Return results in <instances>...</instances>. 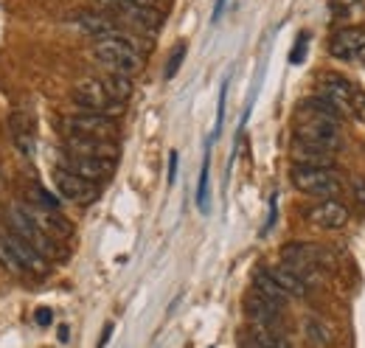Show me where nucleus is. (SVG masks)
Returning <instances> with one entry per match:
<instances>
[{"label":"nucleus","instance_id":"obj_1","mask_svg":"<svg viewBox=\"0 0 365 348\" xmlns=\"http://www.w3.org/2000/svg\"><path fill=\"white\" fill-rule=\"evenodd\" d=\"M93 59L98 65L107 68V73H124V76H135L143 68V51L138 40L118 34V37H107V40H96L93 43Z\"/></svg>","mask_w":365,"mask_h":348},{"label":"nucleus","instance_id":"obj_2","mask_svg":"<svg viewBox=\"0 0 365 348\" xmlns=\"http://www.w3.org/2000/svg\"><path fill=\"white\" fill-rule=\"evenodd\" d=\"M289 180L307 197L337 200L343 194V177L334 172V166H292Z\"/></svg>","mask_w":365,"mask_h":348},{"label":"nucleus","instance_id":"obj_3","mask_svg":"<svg viewBox=\"0 0 365 348\" xmlns=\"http://www.w3.org/2000/svg\"><path fill=\"white\" fill-rule=\"evenodd\" d=\"M59 135H82V138H98V140H115L118 143V118L110 116H98L88 110H71L59 118Z\"/></svg>","mask_w":365,"mask_h":348},{"label":"nucleus","instance_id":"obj_4","mask_svg":"<svg viewBox=\"0 0 365 348\" xmlns=\"http://www.w3.org/2000/svg\"><path fill=\"white\" fill-rule=\"evenodd\" d=\"M73 107L76 110H88V113H98V116H110V118H121L127 113V104L113 98L110 90L101 85L98 76L82 79L73 87Z\"/></svg>","mask_w":365,"mask_h":348},{"label":"nucleus","instance_id":"obj_5","mask_svg":"<svg viewBox=\"0 0 365 348\" xmlns=\"http://www.w3.org/2000/svg\"><path fill=\"white\" fill-rule=\"evenodd\" d=\"M0 247L14 259V264L20 267V270H29V272H34V275H46L48 270H51V261L31 245V242H26L23 236H17L14 230L9 233H3L0 236Z\"/></svg>","mask_w":365,"mask_h":348},{"label":"nucleus","instance_id":"obj_6","mask_svg":"<svg viewBox=\"0 0 365 348\" xmlns=\"http://www.w3.org/2000/svg\"><path fill=\"white\" fill-rule=\"evenodd\" d=\"M51 177H53V185H56L59 197L68 200V203L91 205V203H96V197H98V185H96V183L79 177V174L68 172V169H62V166H56Z\"/></svg>","mask_w":365,"mask_h":348},{"label":"nucleus","instance_id":"obj_7","mask_svg":"<svg viewBox=\"0 0 365 348\" xmlns=\"http://www.w3.org/2000/svg\"><path fill=\"white\" fill-rule=\"evenodd\" d=\"M295 138L309 140V143H318V146H326L331 152H340L343 149V130H340V124L320 121V118H304V116H298Z\"/></svg>","mask_w":365,"mask_h":348},{"label":"nucleus","instance_id":"obj_8","mask_svg":"<svg viewBox=\"0 0 365 348\" xmlns=\"http://www.w3.org/2000/svg\"><path fill=\"white\" fill-rule=\"evenodd\" d=\"M17 208L31 219L43 233H48L51 239H56V242H68V239H73V225L62 217L59 211H48V208L34 205V203H17Z\"/></svg>","mask_w":365,"mask_h":348},{"label":"nucleus","instance_id":"obj_9","mask_svg":"<svg viewBox=\"0 0 365 348\" xmlns=\"http://www.w3.org/2000/svg\"><path fill=\"white\" fill-rule=\"evenodd\" d=\"M62 169L79 174L91 183H104L110 180L113 172H115V160H107V158H85V155H71V152H62V160H59Z\"/></svg>","mask_w":365,"mask_h":348},{"label":"nucleus","instance_id":"obj_10","mask_svg":"<svg viewBox=\"0 0 365 348\" xmlns=\"http://www.w3.org/2000/svg\"><path fill=\"white\" fill-rule=\"evenodd\" d=\"M304 219L309 225L320 227V230H343L349 225L351 214H349V208L340 200H320V203L309 205L304 211Z\"/></svg>","mask_w":365,"mask_h":348},{"label":"nucleus","instance_id":"obj_11","mask_svg":"<svg viewBox=\"0 0 365 348\" xmlns=\"http://www.w3.org/2000/svg\"><path fill=\"white\" fill-rule=\"evenodd\" d=\"M281 259H304L312 267H318L320 272H331L337 267V259L329 247L323 245H312V242H289L281 247Z\"/></svg>","mask_w":365,"mask_h":348},{"label":"nucleus","instance_id":"obj_12","mask_svg":"<svg viewBox=\"0 0 365 348\" xmlns=\"http://www.w3.org/2000/svg\"><path fill=\"white\" fill-rule=\"evenodd\" d=\"M62 152L85 155V158H107L118 160V143L115 140H98V138H82V135H62Z\"/></svg>","mask_w":365,"mask_h":348},{"label":"nucleus","instance_id":"obj_13","mask_svg":"<svg viewBox=\"0 0 365 348\" xmlns=\"http://www.w3.org/2000/svg\"><path fill=\"white\" fill-rule=\"evenodd\" d=\"M73 23H76V29L82 31V34H88L93 40H107V37H118V34H124V29H121V23L115 20V17H110V14H104V11H79L76 17H73Z\"/></svg>","mask_w":365,"mask_h":348},{"label":"nucleus","instance_id":"obj_14","mask_svg":"<svg viewBox=\"0 0 365 348\" xmlns=\"http://www.w3.org/2000/svg\"><path fill=\"white\" fill-rule=\"evenodd\" d=\"M318 93L320 96H326L329 101H334L346 116L351 113V101H354V93H357V87L351 85L346 76H340V73H323L318 79Z\"/></svg>","mask_w":365,"mask_h":348},{"label":"nucleus","instance_id":"obj_15","mask_svg":"<svg viewBox=\"0 0 365 348\" xmlns=\"http://www.w3.org/2000/svg\"><path fill=\"white\" fill-rule=\"evenodd\" d=\"M281 309H284V306L273 304L270 298L259 295L256 290H250V292L245 295V317H247L253 326H267V329H273L275 323L281 320Z\"/></svg>","mask_w":365,"mask_h":348},{"label":"nucleus","instance_id":"obj_16","mask_svg":"<svg viewBox=\"0 0 365 348\" xmlns=\"http://www.w3.org/2000/svg\"><path fill=\"white\" fill-rule=\"evenodd\" d=\"M334 155L337 152L318 146V143H309V140H301V138H295L289 146L292 166H334Z\"/></svg>","mask_w":365,"mask_h":348},{"label":"nucleus","instance_id":"obj_17","mask_svg":"<svg viewBox=\"0 0 365 348\" xmlns=\"http://www.w3.org/2000/svg\"><path fill=\"white\" fill-rule=\"evenodd\" d=\"M329 53L334 59H363L365 29H343L329 40Z\"/></svg>","mask_w":365,"mask_h":348},{"label":"nucleus","instance_id":"obj_18","mask_svg":"<svg viewBox=\"0 0 365 348\" xmlns=\"http://www.w3.org/2000/svg\"><path fill=\"white\" fill-rule=\"evenodd\" d=\"M298 116H304V118H320V121H331V124H343V118H346V113H343L334 101H329L326 96H320V93L301 101Z\"/></svg>","mask_w":365,"mask_h":348},{"label":"nucleus","instance_id":"obj_19","mask_svg":"<svg viewBox=\"0 0 365 348\" xmlns=\"http://www.w3.org/2000/svg\"><path fill=\"white\" fill-rule=\"evenodd\" d=\"M270 270V275H273V281L287 292V298H307L309 295V287H307V281L304 278H298L287 264H278V267H267Z\"/></svg>","mask_w":365,"mask_h":348},{"label":"nucleus","instance_id":"obj_20","mask_svg":"<svg viewBox=\"0 0 365 348\" xmlns=\"http://www.w3.org/2000/svg\"><path fill=\"white\" fill-rule=\"evenodd\" d=\"M253 290L259 292V295H264V298H270L273 304L284 306L289 298H287V292L278 287L273 281V275H270V270L267 267H256L253 270Z\"/></svg>","mask_w":365,"mask_h":348},{"label":"nucleus","instance_id":"obj_21","mask_svg":"<svg viewBox=\"0 0 365 348\" xmlns=\"http://www.w3.org/2000/svg\"><path fill=\"white\" fill-rule=\"evenodd\" d=\"M9 127H11V138L20 149V155H31L34 152V135H31V124L23 121V113H14L9 118Z\"/></svg>","mask_w":365,"mask_h":348},{"label":"nucleus","instance_id":"obj_22","mask_svg":"<svg viewBox=\"0 0 365 348\" xmlns=\"http://www.w3.org/2000/svg\"><path fill=\"white\" fill-rule=\"evenodd\" d=\"M101 79V85L110 90V96L113 98H118V101H124L127 104V98L133 96V76H124V73H104V76H98Z\"/></svg>","mask_w":365,"mask_h":348},{"label":"nucleus","instance_id":"obj_23","mask_svg":"<svg viewBox=\"0 0 365 348\" xmlns=\"http://www.w3.org/2000/svg\"><path fill=\"white\" fill-rule=\"evenodd\" d=\"M208 174H211V146L205 149L202 169H200V183H197V208L208 211Z\"/></svg>","mask_w":365,"mask_h":348},{"label":"nucleus","instance_id":"obj_24","mask_svg":"<svg viewBox=\"0 0 365 348\" xmlns=\"http://www.w3.org/2000/svg\"><path fill=\"white\" fill-rule=\"evenodd\" d=\"M307 337H312L318 346H329L331 343V332L326 323H320L318 317H309L307 320Z\"/></svg>","mask_w":365,"mask_h":348},{"label":"nucleus","instance_id":"obj_25","mask_svg":"<svg viewBox=\"0 0 365 348\" xmlns=\"http://www.w3.org/2000/svg\"><path fill=\"white\" fill-rule=\"evenodd\" d=\"M182 56H185V43H178L175 51L169 53L166 68H163V76H166V79H175V76H178V71H180V65H182Z\"/></svg>","mask_w":365,"mask_h":348},{"label":"nucleus","instance_id":"obj_26","mask_svg":"<svg viewBox=\"0 0 365 348\" xmlns=\"http://www.w3.org/2000/svg\"><path fill=\"white\" fill-rule=\"evenodd\" d=\"M363 6H365V0H331V11H334V17L357 14Z\"/></svg>","mask_w":365,"mask_h":348},{"label":"nucleus","instance_id":"obj_27","mask_svg":"<svg viewBox=\"0 0 365 348\" xmlns=\"http://www.w3.org/2000/svg\"><path fill=\"white\" fill-rule=\"evenodd\" d=\"M307 48H309V31H301V37L295 40L292 51H289V62L292 65H301L307 59Z\"/></svg>","mask_w":365,"mask_h":348},{"label":"nucleus","instance_id":"obj_28","mask_svg":"<svg viewBox=\"0 0 365 348\" xmlns=\"http://www.w3.org/2000/svg\"><path fill=\"white\" fill-rule=\"evenodd\" d=\"M225 101H228V82H222L220 87V101H217V124H214V135L222 132V124H225Z\"/></svg>","mask_w":365,"mask_h":348},{"label":"nucleus","instance_id":"obj_29","mask_svg":"<svg viewBox=\"0 0 365 348\" xmlns=\"http://www.w3.org/2000/svg\"><path fill=\"white\" fill-rule=\"evenodd\" d=\"M351 116L354 118H360L365 124V90L357 87V93H354V101H351Z\"/></svg>","mask_w":365,"mask_h":348},{"label":"nucleus","instance_id":"obj_30","mask_svg":"<svg viewBox=\"0 0 365 348\" xmlns=\"http://www.w3.org/2000/svg\"><path fill=\"white\" fill-rule=\"evenodd\" d=\"M178 163H180V155L169 152V185H175V180H178Z\"/></svg>","mask_w":365,"mask_h":348},{"label":"nucleus","instance_id":"obj_31","mask_svg":"<svg viewBox=\"0 0 365 348\" xmlns=\"http://www.w3.org/2000/svg\"><path fill=\"white\" fill-rule=\"evenodd\" d=\"M51 320H53L51 309H37V323H40V326H51Z\"/></svg>","mask_w":365,"mask_h":348},{"label":"nucleus","instance_id":"obj_32","mask_svg":"<svg viewBox=\"0 0 365 348\" xmlns=\"http://www.w3.org/2000/svg\"><path fill=\"white\" fill-rule=\"evenodd\" d=\"M225 3H228V0H217V3H214V14H211V23H217V20L222 17V11H225Z\"/></svg>","mask_w":365,"mask_h":348},{"label":"nucleus","instance_id":"obj_33","mask_svg":"<svg viewBox=\"0 0 365 348\" xmlns=\"http://www.w3.org/2000/svg\"><path fill=\"white\" fill-rule=\"evenodd\" d=\"M357 197L365 203V183H363V180H357Z\"/></svg>","mask_w":365,"mask_h":348}]
</instances>
